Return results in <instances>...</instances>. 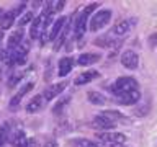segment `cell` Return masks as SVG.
I'll list each match as a JSON object with an SVG mask.
<instances>
[{"label":"cell","instance_id":"cell-1","mask_svg":"<svg viewBox=\"0 0 157 147\" xmlns=\"http://www.w3.org/2000/svg\"><path fill=\"white\" fill-rule=\"evenodd\" d=\"M100 3H90L87 5L85 8L80 12V15H78V18L75 20V28H74V33H75V38L80 39L83 34H85V29H87V21H88V17H90V13L95 10Z\"/></svg>","mask_w":157,"mask_h":147},{"label":"cell","instance_id":"cell-2","mask_svg":"<svg viewBox=\"0 0 157 147\" xmlns=\"http://www.w3.org/2000/svg\"><path fill=\"white\" fill-rule=\"evenodd\" d=\"M137 80L132 77H120L118 80L113 82V85L110 87V90L115 93V96L118 95H123V93H128V92H132V90H137Z\"/></svg>","mask_w":157,"mask_h":147},{"label":"cell","instance_id":"cell-3","mask_svg":"<svg viewBox=\"0 0 157 147\" xmlns=\"http://www.w3.org/2000/svg\"><path fill=\"white\" fill-rule=\"evenodd\" d=\"M111 20V12L110 10H100V12H97L93 17L90 18V21H88V28H90V31H100L101 28H105L108 23H110Z\"/></svg>","mask_w":157,"mask_h":147},{"label":"cell","instance_id":"cell-4","mask_svg":"<svg viewBox=\"0 0 157 147\" xmlns=\"http://www.w3.org/2000/svg\"><path fill=\"white\" fill-rule=\"evenodd\" d=\"M97 137L100 139L101 142H105V144H111V145H121L126 142V136L121 134V132H98Z\"/></svg>","mask_w":157,"mask_h":147},{"label":"cell","instance_id":"cell-5","mask_svg":"<svg viewBox=\"0 0 157 147\" xmlns=\"http://www.w3.org/2000/svg\"><path fill=\"white\" fill-rule=\"evenodd\" d=\"M134 26V20L131 18H126V20H121V21H118L115 26L111 28L110 31V36L111 38H118V36H124L126 33L131 31V28Z\"/></svg>","mask_w":157,"mask_h":147},{"label":"cell","instance_id":"cell-6","mask_svg":"<svg viewBox=\"0 0 157 147\" xmlns=\"http://www.w3.org/2000/svg\"><path fill=\"white\" fill-rule=\"evenodd\" d=\"M23 7H25V3H20L17 8L10 10V12H5L2 17H0V29H8V28H12L15 18L18 17V13L23 10Z\"/></svg>","mask_w":157,"mask_h":147},{"label":"cell","instance_id":"cell-7","mask_svg":"<svg viewBox=\"0 0 157 147\" xmlns=\"http://www.w3.org/2000/svg\"><path fill=\"white\" fill-rule=\"evenodd\" d=\"M141 100V93L139 90H132V92H128V93H123V95H118L115 98V101L118 105H123V106H131V105H136L137 101Z\"/></svg>","mask_w":157,"mask_h":147},{"label":"cell","instance_id":"cell-8","mask_svg":"<svg viewBox=\"0 0 157 147\" xmlns=\"http://www.w3.org/2000/svg\"><path fill=\"white\" fill-rule=\"evenodd\" d=\"M120 61L123 64V67L129 69V70H132V69H136L139 66V56H137L134 51H131V49H128V51H124L121 54Z\"/></svg>","mask_w":157,"mask_h":147},{"label":"cell","instance_id":"cell-9","mask_svg":"<svg viewBox=\"0 0 157 147\" xmlns=\"http://www.w3.org/2000/svg\"><path fill=\"white\" fill-rule=\"evenodd\" d=\"M44 26H46V17L41 13L39 17H36L31 23V29H29V36L31 39H38L41 38V34L44 31Z\"/></svg>","mask_w":157,"mask_h":147},{"label":"cell","instance_id":"cell-10","mask_svg":"<svg viewBox=\"0 0 157 147\" xmlns=\"http://www.w3.org/2000/svg\"><path fill=\"white\" fill-rule=\"evenodd\" d=\"M67 85H69L67 80H66V82H59V83H52V85H49L46 90H44L43 96L46 98V101H51L52 98H56L57 95H61V93L66 90Z\"/></svg>","mask_w":157,"mask_h":147},{"label":"cell","instance_id":"cell-11","mask_svg":"<svg viewBox=\"0 0 157 147\" xmlns=\"http://www.w3.org/2000/svg\"><path fill=\"white\" fill-rule=\"evenodd\" d=\"M46 103L48 101H46V98H44L43 95L33 96L31 100L26 103V113H29V115H33V113H39L44 106H46Z\"/></svg>","mask_w":157,"mask_h":147},{"label":"cell","instance_id":"cell-12","mask_svg":"<svg viewBox=\"0 0 157 147\" xmlns=\"http://www.w3.org/2000/svg\"><path fill=\"white\" fill-rule=\"evenodd\" d=\"M33 88H34V83H33V82H28V83H25V85H21V87H20V90L15 93L13 98L10 100V106H12V108L18 106L20 101H21L23 98L26 96V93H29V92L33 90Z\"/></svg>","mask_w":157,"mask_h":147},{"label":"cell","instance_id":"cell-13","mask_svg":"<svg viewBox=\"0 0 157 147\" xmlns=\"http://www.w3.org/2000/svg\"><path fill=\"white\" fill-rule=\"evenodd\" d=\"M67 20H69V18H66V17H59L56 21L52 23L51 29H49V38H51V39H56V41H57L59 36H61L62 31H64V28H66Z\"/></svg>","mask_w":157,"mask_h":147},{"label":"cell","instance_id":"cell-14","mask_svg":"<svg viewBox=\"0 0 157 147\" xmlns=\"http://www.w3.org/2000/svg\"><path fill=\"white\" fill-rule=\"evenodd\" d=\"M115 126V123L113 121H110V119H106V118H103L101 115H98V116H95L92 119V127L93 129H98V131H110L111 127Z\"/></svg>","mask_w":157,"mask_h":147},{"label":"cell","instance_id":"cell-15","mask_svg":"<svg viewBox=\"0 0 157 147\" xmlns=\"http://www.w3.org/2000/svg\"><path fill=\"white\" fill-rule=\"evenodd\" d=\"M100 77V72L98 70H85V72H80L78 75L75 77V85H85V83L95 80V78Z\"/></svg>","mask_w":157,"mask_h":147},{"label":"cell","instance_id":"cell-16","mask_svg":"<svg viewBox=\"0 0 157 147\" xmlns=\"http://www.w3.org/2000/svg\"><path fill=\"white\" fill-rule=\"evenodd\" d=\"M10 144H12V147H26L28 145V137L25 134V131H21V129L15 131L12 134V137H10Z\"/></svg>","mask_w":157,"mask_h":147},{"label":"cell","instance_id":"cell-17","mask_svg":"<svg viewBox=\"0 0 157 147\" xmlns=\"http://www.w3.org/2000/svg\"><path fill=\"white\" fill-rule=\"evenodd\" d=\"M101 59L100 54H97V52H83L78 56L77 59V64L78 66H92V64H95L98 62Z\"/></svg>","mask_w":157,"mask_h":147},{"label":"cell","instance_id":"cell-18","mask_svg":"<svg viewBox=\"0 0 157 147\" xmlns=\"http://www.w3.org/2000/svg\"><path fill=\"white\" fill-rule=\"evenodd\" d=\"M72 67H74V61H72V57H62L61 61H59V77H66L71 74L72 70Z\"/></svg>","mask_w":157,"mask_h":147},{"label":"cell","instance_id":"cell-19","mask_svg":"<svg viewBox=\"0 0 157 147\" xmlns=\"http://www.w3.org/2000/svg\"><path fill=\"white\" fill-rule=\"evenodd\" d=\"M21 41H23V31H21V29H18V31H13L12 36H10L8 41H7L8 51H12V49L18 47L20 44H21Z\"/></svg>","mask_w":157,"mask_h":147},{"label":"cell","instance_id":"cell-20","mask_svg":"<svg viewBox=\"0 0 157 147\" xmlns=\"http://www.w3.org/2000/svg\"><path fill=\"white\" fill-rule=\"evenodd\" d=\"M12 137V127H10V123H3L0 124V147H3Z\"/></svg>","mask_w":157,"mask_h":147},{"label":"cell","instance_id":"cell-21","mask_svg":"<svg viewBox=\"0 0 157 147\" xmlns=\"http://www.w3.org/2000/svg\"><path fill=\"white\" fill-rule=\"evenodd\" d=\"M87 96H88V101L93 103V105H105L106 103V96L100 92H88Z\"/></svg>","mask_w":157,"mask_h":147},{"label":"cell","instance_id":"cell-22","mask_svg":"<svg viewBox=\"0 0 157 147\" xmlns=\"http://www.w3.org/2000/svg\"><path fill=\"white\" fill-rule=\"evenodd\" d=\"M74 145H78V147H103L100 142H95V141H88V139H77V141H72Z\"/></svg>","mask_w":157,"mask_h":147},{"label":"cell","instance_id":"cell-23","mask_svg":"<svg viewBox=\"0 0 157 147\" xmlns=\"http://www.w3.org/2000/svg\"><path fill=\"white\" fill-rule=\"evenodd\" d=\"M69 101H71V96H66V98H61V100H59L57 103H56V105H54L52 106V113H54V115H59V113H61L62 111V108L64 106H66L67 105V103Z\"/></svg>","mask_w":157,"mask_h":147},{"label":"cell","instance_id":"cell-24","mask_svg":"<svg viewBox=\"0 0 157 147\" xmlns=\"http://www.w3.org/2000/svg\"><path fill=\"white\" fill-rule=\"evenodd\" d=\"M101 116L103 118H106V119H110L115 123V119H121V118H124L121 115V113H118V111H113V110H106V111H103L101 113Z\"/></svg>","mask_w":157,"mask_h":147},{"label":"cell","instance_id":"cell-25","mask_svg":"<svg viewBox=\"0 0 157 147\" xmlns=\"http://www.w3.org/2000/svg\"><path fill=\"white\" fill-rule=\"evenodd\" d=\"M95 44L100 47H110L111 46V36H103V38H98L95 39Z\"/></svg>","mask_w":157,"mask_h":147},{"label":"cell","instance_id":"cell-26","mask_svg":"<svg viewBox=\"0 0 157 147\" xmlns=\"http://www.w3.org/2000/svg\"><path fill=\"white\" fill-rule=\"evenodd\" d=\"M33 20H34L33 13H31V12H26V13H23V15H21V18L18 20V24H20V26H25L26 23L33 21Z\"/></svg>","mask_w":157,"mask_h":147},{"label":"cell","instance_id":"cell-27","mask_svg":"<svg viewBox=\"0 0 157 147\" xmlns=\"http://www.w3.org/2000/svg\"><path fill=\"white\" fill-rule=\"evenodd\" d=\"M23 77V72H15L12 77H10V80H8V83L10 85H17V82L20 80V78Z\"/></svg>","mask_w":157,"mask_h":147},{"label":"cell","instance_id":"cell-28","mask_svg":"<svg viewBox=\"0 0 157 147\" xmlns=\"http://www.w3.org/2000/svg\"><path fill=\"white\" fill-rule=\"evenodd\" d=\"M26 147H38V141L34 139V137H29L28 139V145Z\"/></svg>","mask_w":157,"mask_h":147},{"label":"cell","instance_id":"cell-29","mask_svg":"<svg viewBox=\"0 0 157 147\" xmlns=\"http://www.w3.org/2000/svg\"><path fill=\"white\" fill-rule=\"evenodd\" d=\"M157 41V33L154 34H151V38H149V46H154V43Z\"/></svg>","mask_w":157,"mask_h":147},{"label":"cell","instance_id":"cell-30","mask_svg":"<svg viewBox=\"0 0 157 147\" xmlns=\"http://www.w3.org/2000/svg\"><path fill=\"white\" fill-rule=\"evenodd\" d=\"M64 5H66L64 2H56V12H61V10L64 8Z\"/></svg>","mask_w":157,"mask_h":147},{"label":"cell","instance_id":"cell-31","mask_svg":"<svg viewBox=\"0 0 157 147\" xmlns=\"http://www.w3.org/2000/svg\"><path fill=\"white\" fill-rule=\"evenodd\" d=\"M44 147H57V142H56V141H49Z\"/></svg>","mask_w":157,"mask_h":147},{"label":"cell","instance_id":"cell-32","mask_svg":"<svg viewBox=\"0 0 157 147\" xmlns=\"http://www.w3.org/2000/svg\"><path fill=\"white\" fill-rule=\"evenodd\" d=\"M2 41H3V33H0V46H2Z\"/></svg>","mask_w":157,"mask_h":147},{"label":"cell","instance_id":"cell-33","mask_svg":"<svg viewBox=\"0 0 157 147\" xmlns=\"http://www.w3.org/2000/svg\"><path fill=\"white\" fill-rule=\"evenodd\" d=\"M111 147H121V145H111Z\"/></svg>","mask_w":157,"mask_h":147},{"label":"cell","instance_id":"cell-34","mask_svg":"<svg viewBox=\"0 0 157 147\" xmlns=\"http://www.w3.org/2000/svg\"><path fill=\"white\" fill-rule=\"evenodd\" d=\"M0 17H2V10H0Z\"/></svg>","mask_w":157,"mask_h":147}]
</instances>
